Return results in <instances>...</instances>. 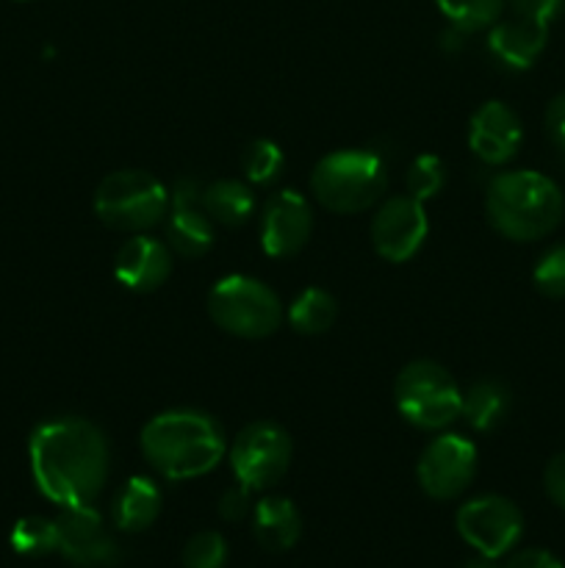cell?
Masks as SVG:
<instances>
[{
    "mask_svg": "<svg viewBox=\"0 0 565 568\" xmlns=\"http://www.w3.org/2000/svg\"><path fill=\"white\" fill-rule=\"evenodd\" d=\"M443 183H446V164H443L438 155L424 153L410 164L408 170V194L410 197L421 200H432L435 194H441Z\"/></svg>",
    "mask_w": 565,
    "mask_h": 568,
    "instance_id": "cell-26",
    "label": "cell"
},
{
    "mask_svg": "<svg viewBox=\"0 0 565 568\" xmlns=\"http://www.w3.org/2000/svg\"><path fill=\"white\" fill-rule=\"evenodd\" d=\"M114 275L131 292H155L172 275V250L161 239L136 233L114 255Z\"/></svg>",
    "mask_w": 565,
    "mask_h": 568,
    "instance_id": "cell-16",
    "label": "cell"
},
{
    "mask_svg": "<svg viewBox=\"0 0 565 568\" xmlns=\"http://www.w3.org/2000/svg\"><path fill=\"white\" fill-rule=\"evenodd\" d=\"M458 532L471 549L485 558H502L518 544L524 532V516L518 505L499 494L469 499L458 510Z\"/></svg>",
    "mask_w": 565,
    "mask_h": 568,
    "instance_id": "cell-9",
    "label": "cell"
},
{
    "mask_svg": "<svg viewBox=\"0 0 565 568\" xmlns=\"http://www.w3.org/2000/svg\"><path fill=\"white\" fill-rule=\"evenodd\" d=\"M548 42V26L526 17H515V20L496 22L487 37V50L493 59L507 70H530L541 53L546 50Z\"/></svg>",
    "mask_w": 565,
    "mask_h": 568,
    "instance_id": "cell-17",
    "label": "cell"
},
{
    "mask_svg": "<svg viewBox=\"0 0 565 568\" xmlns=\"http://www.w3.org/2000/svg\"><path fill=\"white\" fill-rule=\"evenodd\" d=\"M485 214L504 239L537 242L563 222L565 197L557 183L543 172H502L487 183Z\"/></svg>",
    "mask_w": 565,
    "mask_h": 568,
    "instance_id": "cell-3",
    "label": "cell"
},
{
    "mask_svg": "<svg viewBox=\"0 0 565 568\" xmlns=\"http://www.w3.org/2000/svg\"><path fill=\"white\" fill-rule=\"evenodd\" d=\"M94 214L103 225L142 233L170 214V192L155 175L142 170L111 172L94 192Z\"/></svg>",
    "mask_w": 565,
    "mask_h": 568,
    "instance_id": "cell-5",
    "label": "cell"
},
{
    "mask_svg": "<svg viewBox=\"0 0 565 568\" xmlns=\"http://www.w3.org/2000/svg\"><path fill=\"white\" fill-rule=\"evenodd\" d=\"M166 244L181 258H199L214 247L216 222L203 209V186L194 178H177L170 192Z\"/></svg>",
    "mask_w": 565,
    "mask_h": 568,
    "instance_id": "cell-12",
    "label": "cell"
},
{
    "mask_svg": "<svg viewBox=\"0 0 565 568\" xmlns=\"http://www.w3.org/2000/svg\"><path fill=\"white\" fill-rule=\"evenodd\" d=\"M393 403L404 422L421 430H441L463 410L458 381L435 361H413L393 383Z\"/></svg>",
    "mask_w": 565,
    "mask_h": 568,
    "instance_id": "cell-6",
    "label": "cell"
},
{
    "mask_svg": "<svg viewBox=\"0 0 565 568\" xmlns=\"http://www.w3.org/2000/svg\"><path fill=\"white\" fill-rule=\"evenodd\" d=\"M233 475L249 491H269L286 477L291 466V438L275 422H253L233 438L230 449Z\"/></svg>",
    "mask_w": 565,
    "mask_h": 568,
    "instance_id": "cell-8",
    "label": "cell"
},
{
    "mask_svg": "<svg viewBox=\"0 0 565 568\" xmlns=\"http://www.w3.org/2000/svg\"><path fill=\"white\" fill-rule=\"evenodd\" d=\"M386 164L371 150H336L314 166L310 192L332 214H360L382 200Z\"/></svg>",
    "mask_w": 565,
    "mask_h": 568,
    "instance_id": "cell-4",
    "label": "cell"
},
{
    "mask_svg": "<svg viewBox=\"0 0 565 568\" xmlns=\"http://www.w3.org/2000/svg\"><path fill=\"white\" fill-rule=\"evenodd\" d=\"M463 568H499V564H496V558H485V555H480V558L469 560Z\"/></svg>",
    "mask_w": 565,
    "mask_h": 568,
    "instance_id": "cell-34",
    "label": "cell"
},
{
    "mask_svg": "<svg viewBox=\"0 0 565 568\" xmlns=\"http://www.w3.org/2000/svg\"><path fill=\"white\" fill-rule=\"evenodd\" d=\"M255 541L266 552H288L302 536V516L286 497H264L253 508Z\"/></svg>",
    "mask_w": 565,
    "mask_h": 568,
    "instance_id": "cell-18",
    "label": "cell"
},
{
    "mask_svg": "<svg viewBox=\"0 0 565 568\" xmlns=\"http://www.w3.org/2000/svg\"><path fill=\"white\" fill-rule=\"evenodd\" d=\"M208 314L225 333L266 338L280 327L282 305L266 283L247 275H227L208 292Z\"/></svg>",
    "mask_w": 565,
    "mask_h": 568,
    "instance_id": "cell-7",
    "label": "cell"
},
{
    "mask_svg": "<svg viewBox=\"0 0 565 568\" xmlns=\"http://www.w3.org/2000/svg\"><path fill=\"white\" fill-rule=\"evenodd\" d=\"M427 231L430 225H427L424 203L410 194H397L377 209L374 220H371V244H374L377 255H382L386 261L404 264L419 253Z\"/></svg>",
    "mask_w": 565,
    "mask_h": 568,
    "instance_id": "cell-11",
    "label": "cell"
},
{
    "mask_svg": "<svg viewBox=\"0 0 565 568\" xmlns=\"http://www.w3.org/2000/svg\"><path fill=\"white\" fill-rule=\"evenodd\" d=\"M203 209L216 225L238 227L253 216L255 194L253 189L236 178H222L203 189Z\"/></svg>",
    "mask_w": 565,
    "mask_h": 568,
    "instance_id": "cell-20",
    "label": "cell"
},
{
    "mask_svg": "<svg viewBox=\"0 0 565 568\" xmlns=\"http://www.w3.org/2000/svg\"><path fill=\"white\" fill-rule=\"evenodd\" d=\"M476 475V447L465 436L446 433L427 444L421 453L415 477L427 497L454 499L471 486Z\"/></svg>",
    "mask_w": 565,
    "mask_h": 568,
    "instance_id": "cell-10",
    "label": "cell"
},
{
    "mask_svg": "<svg viewBox=\"0 0 565 568\" xmlns=\"http://www.w3.org/2000/svg\"><path fill=\"white\" fill-rule=\"evenodd\" d=\"M510 414V388L499 381H476L469 392L463 394V416L474 430H493L502 425Z\"/></svg>",
    "mask_w": 565,
    "mask_h": 568,
    "instance_id": "cell-21",
    "label": "cell"
},
{
    "mask_svg": "<svg viewBox=\"0 0 565 568\" xmlns=\"http://www.w3.org/2000/svg\"><path fill=\"white\" fill-rule=\"evenodd\" d=\"M314 231V211L294 189L269 194L260 209V244L271 258H291L308 244Z\"/></svg>",
    "mask_w": 565,
    "mask_h": 568,
    "instance_id": "cell-13",
    "label": "cell"
},
{
    "mask_svg": "<svg viewBox=\"0 0 565 568\" xmlns=\"http://www.w3.org/2000/svg\"><path fill=\"white\" fill-rule=\"evenodd\" d=\"M435 3L443 17H449V22L463 33L496 26L504 9V0H435Z\"/></svg>",
    "mask_w": 565,
    "mask_h": 568,
    "instance_id": "cell-24",
    "label": "cell"
},
{
    "mask_svg": "<svg viewBox=\"0 0 565 568\" xmlns=\"http://www.w3.org/2000/svg\"><path fill=\"white\" fill-rule=\"evenodd\" d=\"M537 292L546 294L552 300L565 297V244H554L552 250L541 255L532 272Z\"/></svg>",
    "mask_w": 565,
    "mask_h": 568,
    "instance_id": "cell-28",
    "label": "cell"
},
{
    "mask_svg": "<svg viewBox=\"0 0 565 568\" xmlns=\"http://www.w3.org/2000/svg\"><path fill=\"white\" fill-rule=\"evenodd\" d=\"M249 488L247 486H242V483H236V486H230L227 488L225 494H222L219 497V505H216V508H219V516L225 521H242V519H247L249 514H253V497H249Z\"/></svg>",
    "mask_w": 565,
    "mask_h": 568,
    "instance_id": "cell-29",
    "label": "cell"
},
{
    "mask_svg": "<svg viewBox=\"0 0 565 568\" xmlns=\"http://www.w3.org/2000/svg\"><path fill=\"white\" fill-rule=\"evenodd\" d=\"M59 527V552L78 568H111L120 558L114 538L105 532L103 516L94 505L61 508L55 519Z\"/></svg>",
    "mask_w": 565,
    "mask_h": 568,
    "instance_id": "cell-14",
    "label": "cell"
},
{
    "mask_svg": "<svg viewBox=\"0 0 565 568\" xmlns=\"http://www.w3.org/2000/svg\"><path fill=\"white\" fill-rule=\"evenodd\" d=\"M11 549L25 558H44L50 552H59V527L55 519L44 516H22L11 527Z\"/></svg>",
    "mask_w": 565,
    "mask_h": 568,
    "instance_id": "cell-23",
    "label": "cell"
},
{
    "mask_svg": "<svg viewBox=\"0 0 565 568\" xmlns=\"http://www.w3.org/2000/svg\"><path fill=\"white\" fill-rule=\"evenodd\" d=\"M515 17H526V20H535L548 26V22L557 20L565 11V0H510Z\"/></svg>",
    "mask_w": 565,
    "mask_h": 568,
    "instance_id": "cell-30",
    "label": "cell"
},
{
    "mask_svg": "<svg viewBox=\"0 0 565 568\" xmlns=\"http://www.w3.org/2000/svg\"><path fill=\"white\" fill-rule=\"evenodd\" d=\"M504 568H565V566L559 564L557 555H552L548 549H524V552H515Z\"/></svg>",
    "mask_w": 565,
    "mask_h": 568,
    "instance_id": "cell-33",
    "label": "cell"
},
{
    "mask_svg": "<svg viewBox=\"0 0 565 568\" xmlns=\"http://www.w3.org/2000/svg\"><path fill=\"white\" fill-rule=\"evenodd\" d=\"M286 166V155L271 139H255L244 148L242 170L249 183H271Z\"/></svg>",
    "mask_w": 565,
    "mask_h": 568,
    "instance_id": "cell-25",
    "label": "cell"
},
{
    "mask_svg": "<svg viewBox=\"0 0 565 568\" xmlns=\"http://www.w3.org/2000/svg\"><path fill=\"white\" fill-rule=\"evenodd\" d=\"M222 427L199 410H166L142 430V453L166 480H192L216 469L225 455Z\"/></svg>",
    "mask_w": 565,
    "mask_h": 568,
    "instance_id": "cell-2",
    "label": "cell"
},
{
    "mask_svg": "<svg viewBox=\"0 0 565 568\" xmlns=\"http://www.w3.org/2000/svg\"><path fill=\"white\" fill-rule=\"evenodd\" d=\"M546 133L554 148L565 155V92L546 105Z\"/></svg>",
    "mask_w": 565,
    "mask_h": 568,
    "instance_id": "cell-32",
    "label": "cell"
},
{
    "mask_svg": "<svg viewBox=\"0 0 565 568\" xmlns=\"http://www.w3.org/2000/svg\"><path fill=\"white\" fill-rule=\"evenodd\" d=\"M31 471L37 488L59 508L94 505L109 477V444L86 419L64 416L33 430Z\"/></svg>",
    "mask_w": 565,
    "mask_h": 568,
    "instance_id": "cell-1",
    "label": "cell"
},
{
    "mask_svg": "<svg viewBox=\"0 0 565 568\" xmlns=\"http://www.w3.org/2000/svg\"><path fill=\"white\" fill-rule=\"evenodd\" d=\"M521 139H524V128H521L518 114L507 103H502V100H487L471 116V153L480 161H485V164H507L518 153Z\"/></svg>",
    "mask_w": 565,
    "mask_h": 568,
    "instance_id": "cell-15",
    "label": "cell"
},
{
    "mask_svg": "<svg viewBox=\"0 0 565 568\" xmlns=\"http://www.w3.org/2000/svg\"><path fill=\"white\" fill-rule=\"evenodd\" d=\"M543 488L557 508L565 510V453L554 455L543 471Z\"/></svg>",
    "mask_w": 565,
    "mask_h": 568,
    "instance_id": "cell-31",
    "label": "cell"
},
{
    "mask_svg": "<svg viewBox=\"0 0 565 568\" xmlns=\"http://www.w3.org/2000/svg\"><path fill=\"white\" fill-rule=\"evenodd\" d=\"M227 544L219 532L203 530L183 547V568H225Z\"/></svg>",
    "mask_w": 565,
    "mask_h": 568,
    "instance_id": "cell-27",
    "label": "cell"
},
{
    "mask_svg": "<svg viewBox=\"0 0 565 568\" xmlns=\"http://www.w3.org/2000/svg\"><path fill=\"white\" fill-rule=\"evenodd\" d=\"M161 508H164V497L158 486L150 477L136 475L116 491L111 503V519L122 532H142L155 525Z\"/></svg>",
    "mask_w": 565,
    "mask_h": 568,
    "instance_id": "cell-19",
    "label": "cell"
},
{
    "mask_svg": "<svg viewBox=\"0 0 565 568\" xmlns=\"http://www.w3.org/2000/svg\"><path fill=\"white\" fill-rule=\"evenodd\" d=\"M338 316L336 297L325 288H305L302 294H297V300L288 308V325L294 327L302 336H319L332 327Z\"/></svg>",
    "mask_w": 565,
    "mask_h": 568,
    "instance_id": "cell-22",
    "label": "cell"
}]
</instances>
